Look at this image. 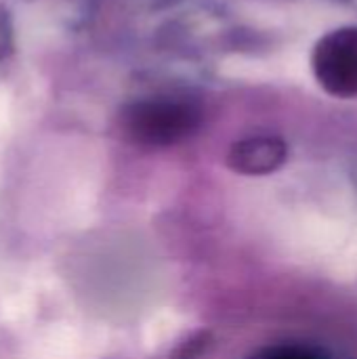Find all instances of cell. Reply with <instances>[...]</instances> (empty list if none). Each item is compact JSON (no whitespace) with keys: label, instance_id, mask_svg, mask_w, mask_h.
I'll return each instance as SVG.
<instances>
[{"label":"cell","instance_id":"cell-1","mask_svg":"<svg viewBox=\"0 0 357 359\" xmlns=\"http://www.w3.org/2000/svg\"><path fill=\"white\" fill-rule=\"evenodd\" d=\"M200 124L196 105L179 99H147L126 111V130L141 145L164 147L183 141Z\"/></svg>","mask_w":357,"mask_h":359},{"label":"cell","instance_id":"cell-2","mask_svg":"<svg viewBox=\"0 0 357 359\" xmlns=\"http://www.w3.org/2000/svg\"><path fill=\"white\" fill-rule=\"evenodd\" d=\"M314 76L335 97H357V27H341L318 40L311 55Z\"/></svg>","mask_w":357,"mask_h":359},{"label":"cell","instance_id":"cell-3","mask_svg":"<svg viewBox=\"0 0 357 359\" xmlns=\"http://www.w3.org/2000/svg\"><path fill=\"white\" fill-rule=\"evenodd\" d=\"M286 158L288 145L280 137L257 135L231 145L227 154V166L238 175L263 177L282 168Z\"/></svg>","mask_w":357,"mask_h":359},{"label":"cell","instance_id":"cell-4","mask_svg":"<svg viewBox=\"0 0 357 359\" xmlns=\"http://www.w3.org/2000/svg\"><path fill=\"white\" fill-rule=\"evenodd\" d=\"M248 359H330L322 349L303 343H280L257 351Z\"/></svg>","mask_w":357,"mask_h":359}]
</instances>
